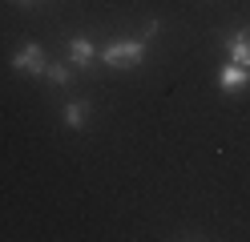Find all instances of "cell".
<instances>
[{
  "instance_id": "cell-9",
  "label": "cell",
  "mask_w": 250,
  "mask_h": 242,
  "mask_svg": "<svg viewBox=\"0 0 250 242\" xmlns=\"http://www.w3.org/2000/svg\"><path fill=\"white\" fill-rule=\"evenodd\" d=\"M24 4H33V0H24Z\"/></svg>"
},
{
  "instance_id": "cell-7",
  "label": "cell",
  "mask_w": 250,
  "mask_h": 242,
  "mask_svg": "<svg viewBox=\"0 0 250 242\" xmlns=\"http://www.w3.org/2000/svg\"><path fill=\"white\" fill-rule=\"evenodd\" d=\"M44 77H49L53 85H69V81H73V73H69V65H49V69H44Z\"/></svg>"
},
{
  "instance_id": "cell-8",
  "label": "cell",
  "mask_w": 250,
  "mask_h": 242,
  "mask_svg": "<svg viewBox=\"0 0 250 242\" xmlns=\"http://www.w3.org/2000/svg\"><path fill=\"white\" fill-rule=\"evenodd\" d=\"M158 32H162V21H149V24L142 28V41H149V37H158Z\"/></svg>"
},
{
  "instance_id": "cell-5",
  "label": "cell",
  "mask_w": 250,
  "mask_h": 242,
  "mask_svg": "<svg viewBox=\"0 0 250 242\" xmlns=\"http://www.w3.org/2000/svg\"><path fill=\"white\" fill-rule=\"evenodd\" d=\"M230 61H238V65L250 69V28H238L230 37Z\"/></svg>"
},
{
  "instance_id": "cell-4",
  "label": "cell",
  "mask_w": 250,
  "mask_h": 242,
  "mask_svg": "<svg viewBox=\"0 0 250 242\" xmlns=\"http://www.w3.org/2000/svg\"><path fill=\"white\" fill-rule=\"evenodd\" d=\"M93 57H97V53H93V41L89 37H73L69 41V65H73V69H89Z\"/></svg>"
},
{
  "instance_id": "cell-3",
  "label": "cell",
  "mask_w": 250,
  "mask_h": 242,
  "mask_svg": "<svg viewBox=\"0 0 250 242\" xmlns=\"http://www.w3.org/2000/svg\"><path fill=\"white\" fill-rule=\"evenodd\" d=\"M246 85H250V69H246V65H238V61L222 65V73H218V89H222V93H238Z\"/></svg>"
},
{
  "instance_id": "cell-2",
  "label": "cell",
  "mask_w": 250,
  "mask_h": 242,
  "mask_svg": "<svg viewBox=\"0 0 250 242\" xmlns=\"http://www.w3.org/2000/svg\"><path fill=\"white\" fill-rule=\"evenodd\" d=\"M12 69L17 73H28V77H41L49 65H44V53H41V44H24L12 53Z\"/></svg>"
},
{
  "instance_id": "cell-6",
  "label": "cell",
  "mask_w": 250,
  "mask_h": 242,
  "mask_svg": "<svg viewBox=\"0 0 250 242\" xmlns=\"http://www.w3.org/2000/svg\"><path fill=\"white\" fill-rule=\"evenodd\" d=\"M85 121H89V105H85V101H69V105H65V125H69V129H81Z\"/></svg>"
},
{
  "instance_id": "cell-1",
  "label": "cell",
  "mask_w": 250,
  "mask_h": 242,
  "mask_svg": "<svg viewBox=\"0 0 250 242\" xmlns=\"http://www.w3.org/2000/svg\"><path fill=\"white\" fill-rule=\"evenodd\" d=\"M142 57H146V41L142 37L137 41H109L105 53H101V61L109 69H133V65H142Z\"/></svg>"
}]
</instances>
